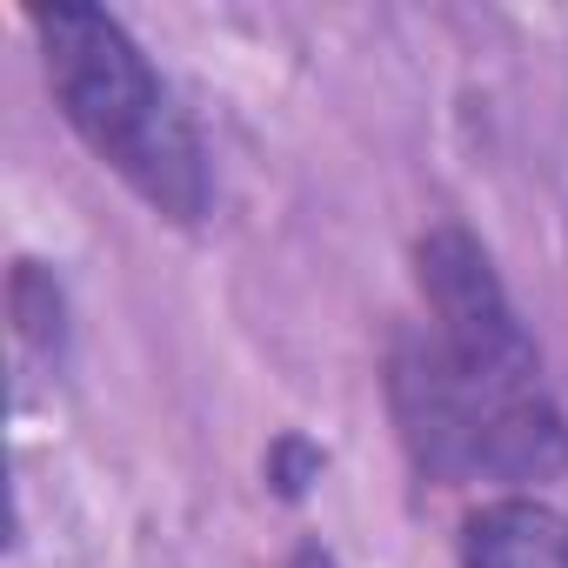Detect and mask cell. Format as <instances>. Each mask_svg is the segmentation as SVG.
Masks as SVG:
<instances>
[{"label":"cell","mask_w":568,"mask_h":568,"mask_svg":"<svg viewBox=\"0 0 568 568\" xmlns=\"http://www.w3.org/2000/svg\"><path fill=\"white\" fill-rule=\"evenodd\" d=\"M462 568H568V515L528 495H501L468 515Z\"/></svg>","instance_id":"obj_3"},{"label":"cell","mask_w":568,"mask_h":568,"mask_svg":"<svg viewBox=\"0 0 568 568\" xmlns=\"http://www.w3.org/2000/svg\"><path fill=\"white\" fill-rule=\"evenodd\" d=\"M295 568H335V555H322V548H302V555H295Z\"/></svg>","instance_id":"obj_4"},{"label":"cell","mask_w":568,"mask_h":568,"mask_svg":"<svg viewBox=\"0 0 568 568\" xmlns=\"http://www.w3.org/2000/svg\"><path fill=\"white\" fill-rule=\"evenodd\" d=\"M28 21L41 34L54 101L68 128L94 148V161L114 168L161 221H201L207 214L201 141L174 108V94L161 88V74L148 68V54L134 48V34L101 8H41Z\"/></svg>","instance_id":"obj_2"},{"label":"cell","mask_w":568,"mask_h":568,"mask_svg":"<svg viewBox=\"0 0 568 568\" xmlns=\"http://www.w3.org/2000/svg\"><path fill=\"white\" fill-rule=\"evenodd\" d=\"M428 328L395 348L388 395L408 455L435 481H548L568 468V422L541 382V355L468 227L415 247Z\"/></svg>","instance_id":"obj_1"}]
</instances>
